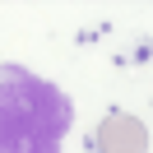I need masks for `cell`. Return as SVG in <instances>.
<instances>
[{
  "mask_svg": "<svg viewBox=\"0 0 153 153\" xmlns=\"http://www.w3.org/2000/svg\"><path fill=\"white\" fill-rule=\"evenodd\" d=\"M74 107L56 84L0 65V153H60Z\"/></svg>",
  "mask_w": 153,
  "mask_h": 153,
  "instance_id": "cell-1",
  "label": "cell"
},
{
  "mask_svg": "<svg viewBox=\"0 0 153 153\" xmlns=\"http://www.w3.org/2000/svg\"><path fill=\"white\" fill-rule=\"evenodd\" d=\"M93 149L97 153H144L149 149V130H144V121L130 116V111H107L102 121H97Z\"/></svg>",
  "mask_w": 153,
  "mask_h": 153,
  "instance_id": "cell-2",
  "label": "cell"
}]
</instances>
